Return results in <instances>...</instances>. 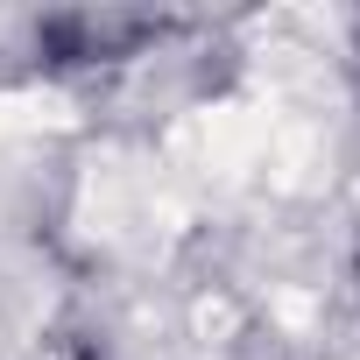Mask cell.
<instances>
[{"mask_svg": "<svg viewBox=\"0 0 360 360\" xmlns=\"http://www.w3.org/2000/svg\"><path fill=\"white\" fill-rule=\"evenodd\" d=\"M169 22L134 15V8H57L36 22V57L50 71H92V64H120L141 57L148 43H162Z\"/></svg>", "mask_w": 360, "mask_h": 360, "instance_id": "obj_1", "label": "cell"}, {"mask_svg": "<svg viewBox=\"0 0 360 360\" xmlns=\"http://www.w3.org/2000/svg\"><path fill=\"white\" fill-rule=\"evenodd\" d=\"M353 276H360V248H353Z\"/></svg>", "mask_w": 360, "mask_h": 360, "instance_id": "obj_2", "label": "cell"}]
</instances>
